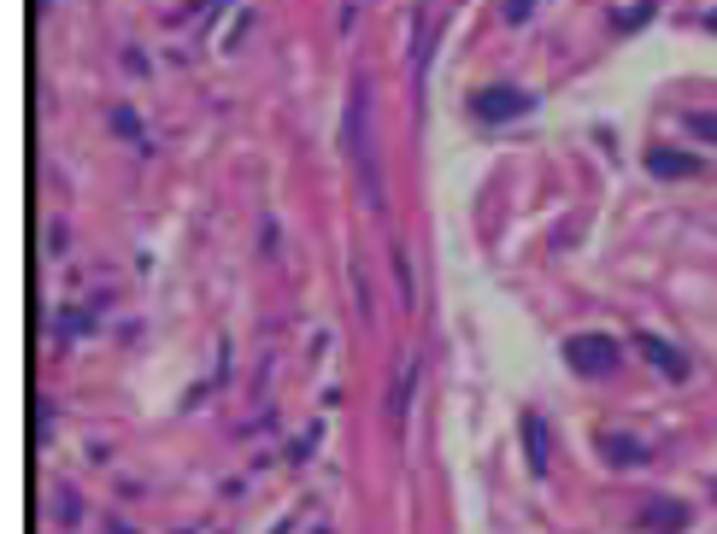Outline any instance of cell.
<instances>
[{"mask_svg":"<svg viewBox=\"0 0 717 534\" xmlns=\"http://www.w3.org/2000/svg\"><path fill=\"white\" fill-rule=\"evenodd\" d=\"M529 12H536V0H506V18H512V24H524Z\"/></svg>","mask_w":717,"mask_h":534,"instance_id":"12","label":"cell"},{"mask_svg":"<svg viewBox=\"0 0 717 534\" xmlns=\"http://www.w3.org/2000/svg\"><path fill=\"white\" fill-rule=\"evenodd\" d=\"M365 129H370V100H365V77H353V89H348V112H341V153H348L353 165H358V177H365V194H370V200H382L377 158H370Z\"/></svg>","mask_w":717,"mask_h":534,"instance_id":"1","label":"cell"},{"mask_svg":"<svg viewBox=\"0 0 717 534\" xmlns=\"http://www.w3.org/2000/svg\"><path fill=\"white\" fill-rule=\"evenodd\" d=\"M353 12H358V0H341V30H353Z\"/></svg>","mask_w":717,"mask_h":534,"instance_id":"13","label":"cell"},{"mask_svg":"<svg viewBox=\"0 0 717 534\" xmlns=\"http://www.w3.org/2000/svg\"><path fill=\"white\" fill-rule=\"evenodd\" d=\"M524 446H529V470L548 475V470H553V441H548V423H541V411H524Z\"/></svg>","mask_w":717,"mask_h":534,"instance_id":"6","label":"cell"},{"mask_svg":"<svg viewBox=\"0 0 717 534\" xmlns=\"http://www.w3.org/2000/svg\"><path fill=\"white\" fill-rule=\"evenodd\" d=\"M706 30H717V12H706Z\"/></svg>","mask_w":717,"mask_h":534,"instance_id":"14","label":"cell"},{"mask_svg":"<svg viewBox=\"0 0 717 534\" xmlns=\"http://www.w3.org/2000/svg\"><path fill=\"white\" fill-rule=\"evenodd\" d=\"M394 282H400V306L412 312V306H418V288H412V265H406V253H400V247H394Z\"/></svg>","mask_w":717,"mask_h":534,"instance_id":"10","label":"cell"},{"mask_svg":"<svg viewBox=\"0 0 717 534\" xmlns=\"http://www.w3.org/2000/svg\"><path fill=\"white\" fill-rule=\"evenodd\" d=\"M600 453H606L612 465H641V458H647V446L629 441V435H600Z\"/></svg>","mask_w":717,"mask_h":534,"instance_id":"9","label":"cell"},{"mask_svg":"<svg viewBox=\"0 0 717 534\" xmlns=\"http://www.w3.org/2000/svg\"><path fill=\"white\" fill-rule=\"evenodd\" d=\"M565 365H577L582 377H612L624 365V346L612 335H570L565 341Z\"/></svg>","mask_w":717,"mask_h":534,"instance_id":"2","label":"cell"},{"mask_svg":"<svg viewBox=\"0 0 717 534\" xmlns=\"http://www.w3.org/2000/svg\"><path fill=\"white\" fill-rule=\"evenodd\" d=\"M647 170L653 177H700V158L677 148H647Z\"/></svg>","mask_w":717,"mask_h":534,"instance_id":"8","label":"cell"},{"mask_svg":"<svg viewBox=\"0 0 717 534\" xmlns=\"http://www.w3.org/2000/svg\"><path fill=\"white\" fill-rule=\"evenodd\" d=\"M688 129L706 136V141H717V112H688Z\"/></svg>","mask_w":717,"mask_h":534,"instance_id":"11","label":"cell"},{"mask_svg":"<svg viewBox=\"0 0 717 534\" xmlns=\"http://www.w3.org/2000/svg\"><path fill=\"white\" fill-rule=\"evenodd\" d=\"M518 112H529V94L512 89V82H494V89L470 94V118L477 124H506V118H518Z\"/></svg>","mask_w":717,"mask_h":534,"instance_id":"3","label":"cell"},{"mask_svg":"<svg viewBox=\"0 0 717 534\" xmlns=\"http://www.w3.org/2000/svg\"><path fill=\"white\" fill-rule=\"evenodd\" d=\"M641 523H647V529H658V534H682L688 523H694V511H688L682 499H653L647 511H641Z\"/></svg>","mask_w":717,"mask_h":534,"instance_id":"7","label":"cell"},{"mask_svg":"<svg viewBox=\"0 0 717 534\" xmlns=\"http://www.w3.org/2000/svg\"><path fill=\"white\" fill-rule=\"evenodd\" d=\"M412 387H418V358H400V377H394V399H389V423H394V435H406Z\"/></svg>","mask_w":717,"mask_h":534,"instance_id":"5","label":"cell"},{"mask_svg":"<svg viewBox=\"0 0 717 534\" xmlns=\"http://www.w3.org/2000/svg\"><path fill=\"white\" fill-rule=\"evenodd\" d=\"M636 346H641V358H647L653 370H665L670 382H688V358H682L670 341H658V335H636Z\"/></svg>","mask_w":717,"mask_h":534,"instance_id":"4","label":"cell"}]
</instances>
